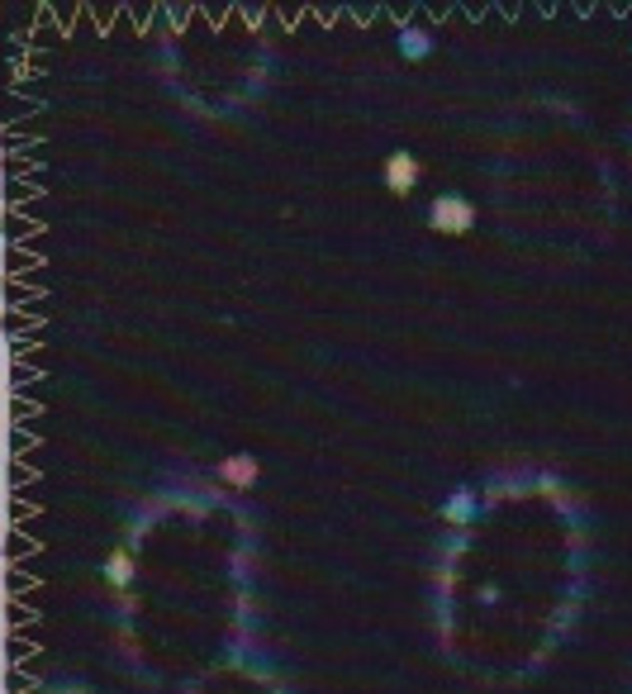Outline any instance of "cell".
Returning a JSON list of instances; mask_svg holds the SVG:
<instances>
[{"mask_svg":"<svg viewBox=\"0 0 632 694\" xmlns=\"http://www.w3.org/2000/svg\"><path fill=\"white\" fill-rule=\"evenodd\" d=\"M105 581L120 585V590L133 581V556H129V552H110V556H105Z\"/></svg>","mask_w":632,"mask_h":694,"instance_id":"4","label":"cell"},{"mask_svg":"<svg viewBox=\"0 0 632 694\" xmlns=\"http://www.w3.org/2000/svg\"><path fill=\"white\" fill-rule=\"evenodd\" d=\"M219 476H224V485H233V490L257 485V457H247V452L224 457V461H219Z\"/></svg>","mask_w":632,"mask_h":694,"instance_id":"3","label":"cell"},{"mask_svg":"<svg viewBox=\"0 0 632 694\" xmlns=\"http://www.w3.org/2000/svg\"><path fill=\"white\" fill-rule=\"evenodd\" d=\"M399 43H405V58H428V53H432V39H428V34H414V29H405V34H399Z\"/></svg>","mask_w":632,"mask_h":694,"instance_id":"6","label":"cell"},{"mask_svg":"<svg viewBox=\"0 0 632 694\" xmlns=\"http://www.w3.org/2000/svg\"><path fill=\"white\" fill-rule=\"evenodd\" d=\"M442 514L452 519V523H471V519H476V509H471V494H466V490H461V494H452Z\"/></svg>","mask_w":632,"mask_h":694,"instance_id":"5","label":"cell"},{"mask_svg":"<svg viewBox=\"0 0 632 694\" xmlns=\"http://www.w3.org/2000/svg\"><path fill=\"white\" fill-rule=\"evenodd\" d=\"M380 176H386V191L390 195H409L414 186H419V157L405 153V147H395V153L386 157V167H380Z\"/></svg>","mask_w":632,"mask_h":694,"instance_id":"2","label":"cell"},{"mask_svg":"<svg viewBox=\"0 0 632 694\" xmlns=\"http://www.w3.org/2000/svg\"><path fill=\"white\" fill-rule=\"evenodd\" d=\"M428 224H432V234H466L476 224V205L461 200V195H438L428 205Z\"/></svg>","mask_w":632,"mask_h":694,"instance_id":"1","label":"cell"}]
</instances>
